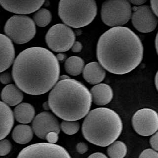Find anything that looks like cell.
<instances>
[{"label": "cell", "mask_w": 158, "mask_h": 158, "mask_svg": "<svg viewBox=\"0 0 158 158\" xmlns=\"http://www.w3.org/2000/svg\"><path fill=\"white\" fill-rule=\"evenodd\" d=\"M97 57L108 72L124 75L140 65L143 57V46L140 38L129 28L113 27L100 37Z\"/></svg>", "instance_id": "2"}, {"label": "cell", "mask_w": 158, "mask_h": 158, "mask_svg": "<svg viewBox=\"0 0 158 158\" xmlns=\"http://www.w3.org/2000/svg\"><path fill=\"white\" fill-rule=\"evenodd\" d=\"M155 85H156V88L158 91V71L156 74L155 76Z\"/></svg>", "instance_id": "36"}, {"label": "cell", "mask_w": 158, "mask_h": 158, "mask_svg": "<svg viewBox=\"0 0 158 158\" xmlns=\"http://www.w3.org/2000/svg\"><path fill=\"white\" fill-rule=\"evenodd\" d=\"M60 127L65 134L72 135L77 133L79 131V123L77 121H63Z\"/></svg>", "instance_id": "24"}, {"label": "cell", "mask_w": 158, "mask_h": 158, "mask_svg": "<svg viewBox=\"0 0 158 158\" xmlns=\"http://www.w3.org/2000/svg\"><path fill=\"white\" fill-rule=\"evenodd\" d=\"M56 57H57L59 62V61H64L66 58V55L63 53H58Z\"/></svg>", "instance_id": "35"}, {"label": "cell", "mask_w": 158, "mask_h": 158, "mask_svg": "<svg viewBox=\"0 0 158 158\" xmlns=\"http://www.w3.org/2000/svg\"><path fill=\"white\" fill-rule=\"evenodd\" d=\"M1 136L3 140L7 136L13 128L15 117L14 113L10 107L1 101Z\"/></svg>", "instance_id": "17"}, {"label": "cell", "mask_w": 158, "mask_h": 158, "mask_svg": "<svg viewBox=\"0 0 158 158\" xmlns=\"http://www.w3.org/2000/svg\"><path fill=\"white\" fill-rule=\"evenodd\" d=\"M88 147L86 144L84 142H80L79 143L77 144L76 146V149L79 154H84L86 153L88 151Z\"/></svg>", "instance_id": "30"}, {"label": "cell", "mask_w": 158, "mask_h": 158, "mask_svg": "<svg viewBox=\"0 0 158 158\" xmlns=\"http://www.w3.org/2000/svg\"><path fill=\"white\" fill-rule=\"evenodd\" d=\"M14 115L15 120L18 122L28 124L34 120L35 110L30 104L23 102L19 104L15 108Z\"/></svg>", "instance_id": "19"}, {"label": "cell", "mask_w": 158, "mask_h": 158, "mask_svg": "<svg viewBox=\"0 0 158 158\" xmlns=\"http://www.w3.org/2000/svg\"><path fill=\"white\" fill-rule=\"evenodd\" d=\"M75 35L72 29L64 24L53 26L46 35V42L51 50L65 52L72 48L75 43Z\"/></svg>", "instance_id": "8"}, {"label": "cell", "mask_w": 158, "mask_h": 158, "mask_svg": "<svg viewBox=\"0 0 158 158\" xmlns=\"http://www.w3.org/2000/svg\"><path fill=\"white\" fill-rule=\"evenodd\" d=\"M1 72L8 69L13 64L15 58V49L11 40L7 36L1 34Z\"/></svg>", "instance_id": "14"}, {"label": "cell", "mask_w": 158, "mask_h": 158, "mask_svg": "<svg viewBox=\"0 0 158 158\" xmlns=\"http://www.w3.org/2000/svg\"><path fill=\"white\" fill-rule=\"evenodd\" d=\"M4 32L15 43L19 44L27 43L36 35V24L29 17L15 15L6 22Z\"/></svg>", "instance_id": "6"}, {"label": "cell", "mask_w": 158, "mask_h": 158, "mask_svg": "<svg viewBox=\"0 0 158 158\" xmlns=\"http://www.w3.org/2000/svg\"><path fill=\"white\" fill-rule=\"evenodd\" d=\"M17 158H71L68 151L61 146L49 143H39L22 149Z\"/></svg>", "instance_id": "9"}, {"label": "cell", "mask_w": 158, "mask_h": 158, "mask_svg": "<svg viewBox=\"0 0 158 158\" xmlns=\"http://www.w3.org/2000/svg\"><path fill=\"white\" fill-rule=\"evenodd\" d=\"M96 2L89 1H64L59 2V16L65 25L81 28L89 25L97 15Z\"/></svg>", "instance_id": "5"}, {"label": "cell", "mask_w": 158, "mask_h": 158, "mask_svg": "<svg viewBox=\"0 0 158 158\" xmlns=\"http://www.w3.org/2000/svg\"><path fill=\"white\" fill-rule=\"evenodd\" d=\"M132 125L139 135H153L158 130V113L151 108L140 109L133 116Z\"/></svg>", "instance_id": "10"}, {"label": "cell", "mask_w": 158, "mask_h": 158, "mask_svg": "<svg viewBox=\"0 0 158 158\" xmlns=\"http://www.w3.org/2000/svg\"><path fill=\"white\" fill-rule=\"evenodd\" d=\"M11 144L7 139L1 140L0 142V155L5 156L8 155L11 150Z\"/></svg>", "instance_id": "25"}, {"label": "cell", "mask_w": 158, "mask_h": 158, "mask_svg": "<svg viewBox=\"0 0 158 158\" xmlns=\"http://www.w3.org/2000/svg\"><path fill=\"white\" fill-rule=\"evenodd\" d=\"M33 137V129L25 124H19L15 127L12 133L13 140L17 143L24 144L30 142Z\"/></svg>", "instance_id": "20"}, {"label": "cell", "mask_w": 158, "mask_h": 158, "mask_svg": "<svg viewBox=\"0 0 158 158\" xmlns=\"http://www.w3.org/2000/svg\"><path fill=\"white\" fill-rule=\"evenodd\" d=\"M0 80L2 84H8L12 81V77L11 74L9 72H1V76H0Z\"/></svg>", "instance_id": "27"}, {"label": "cell", "mask_w": 158, "mask_h": 158, "mask_svg": "<svg viewBox=\"0 0 158 158\" xmlns=\"http://www.w3.org/2000/svg\"><path fill=\"white\" fill-rule=\"evenodd\" d=\"M33 20L37 26L44 27L49 24L52 20V15L50 11L46 8H42L33 15Z\"/></svg>", "instance_id": "23"}, {"label": "cell", "mask_w": 158, "mask_h": 158, "mask_svg": "<svg viewBox=\"0 0 158 158\" xmlns=\"http://www.w3.org/2000/svg\"><path fill=\"white\" fill-rule=\"evenodd\" d=\"M43 108L44 110H48L50 109V107H49V102H46L44 103L43 104Z\"/></svg>", "instance_id": "37"}, {"label": "cell", "mask_w": 158, "mask_h": 158, "mask_svg": "<svg viewBox=\"0 0 158 158\" xmlns=\"http://www.w3.org/2000/svg\"><path fill=\"white\" fill-rule=\"evenodd\" d=\"M155 48H156V50L157 52V53L158 55V33L156 36V39H155Z\"/></svg>", "instance_id": "38"}, {"label": "cell", "mask_w": 158, "mask_h": 158, "mask_svg": "<svg viewBox=\"0 0 158 158\" xmlns=\"http://www.w3.org/2000/svg\"><path fill=\"white\" fill-rule=\"evenodd\" d=\"M103 23L110 27H122L131 18L132 10L129 1H107L103 2L101 11Z\"/></svg>", "instance_id": "7"}, {"label": "cell", "mask_w": 158, "mask_h": 158, "mask_svg": "<svg viewBox=\"0 0 158 158\" xmlns=\"http://www.w3.org/2000/svg\"><path fill=\"white\" fill-rule=\"evenodd\" d=\"M84 60L78 56L70 57L65 61V70L72 76L79 75L84 71Z\"/></svg>", "instance_id": "21"}, {"label": "cell", "mask_w": 158, "mask_h": 158, "mask_svg": "<svg viewBox=\"0 0 158 158\" xmlns=\"http://www.w3.org/2000/svg\"><path fill=\"white\" fill-rule=\"evenodd\" d=\"M59 136L58 133L56 132H50L47 135L46 137V140L49 143H56L58 141Z\"/></svg>", "instance_id": "28"}, {"label": "cell", "mask_w": 158, "mask_h": 158, "mask_svg": "<svg viewBox=\"0 0 158 158\" xmlns=\"http://www.w3.org/2000/svg\"><path fill=\"white\" fill-rule=\"evenodd\" d=\"M2 101L10 106L20 104L23 99V94L17 85L9 84L5 86L1 93Z\"/></svg>", "instance_id": "18"}, {"label": "cell", "mask_w": 158, "mask_h": 158, "mask_svg": "<svg viewBox=\"0 0 158 158\" xmlns=\"http://www.w3.org/2000/svg\"><path fill=\"white\" fill-rule=\"evenodd\" d=\"M32 129L39 138L46 140V137L50 132L59 133V123L52 113L44 111L36 115L32 123Z\"/></svg>", "instance_id": "12"}, {"label": "cell", "mask_w": 158, "mask_h": 158, "mask_svg": "<svg viewBox=\"0 0 158 158\" xmlns=\"http://www.w3.org/2000/svg\"><path fill=\"white\" fill-rule=\"evenodd\" d=\"M92 101L91 93L86 86L71 78L59 81L48 98L50 110L65 121H77L88 115Z\"/></svg>", "instance_id": "3"}, {"label": "cell", "mask_w": 158, "mask_h": 158, "mask_svg": "<svg viewBox=\"0 0 158 158\" xmlns=\"http://www.w3.org/2000/svg\"><path fill=\"white\" fill-rule=\"evenodd\" d=\"M131 22L139 31L143 33H150L156 29L158 19L152 8L148 6H141L133 8Z\"/></svg>", "instance_id": "11"}, {"label": "cell", "mask_w": 158, "mask_h": 158, "mask_svg": "<svg viewBox=\"0 0 158 158\" xmlns=\"http://www.w3.org/2000/svg\"><path fill=\"white\" fill-rule=\"evenodd\" d=\"M12 76L21 91L39 95L48 93L58 83L60 65L50 50L31 47L22 51L15 59Z\"/></svg>", "instance_id": "1"}, {"label": "cell", "mask_w": 158, "mask_h": 158, "mask_svg": "<svg viewBox=\"0 0 158 158\" xmlns=\"http://www.w3.org/2000/svg\"><path fill=\"white\" fill-rule=\"evenodd\" d=\"M151 6L153 13L158 17V1H151Z\"/></svg>", "instance_id": "32"}, {"label": "cell", "mask_w": 158, "mask_h": 158, "mask_svg": "<svg viewBox=\"0 0 158 158\" xmlns=\"http://www.w3.org/2000/svg\"><path fill=\"white\" fill-rule=\"evenodd\" d=\"M146 2V1H145V0H144V1L134 0V1H130V2L132 3L133 4L135 5V6H141V5H143Z\"/></svg>", "instance_id": "34"}, {"label": "cell", "mask_w": 158, "mask_h": 158, "mask_svg": "<svg viewBox=\"0 0 158 158\" xmlns=\"http://www.w3.org/2000/svg\"><path fill=\"white\" fill-rule=\"evenodd\" d=\"M88 158H108L104 154L100 153V152H97L91 155L90 156H88Z\"/></svg>", "instance_id": "33"}, {"label": "cell", "mask_w": 158, "mask_h": 158, "mask_svg": "<svg viewBox=\"0 0 158 158\" xmlns=\"http://www.w3.org/2000/svg\"><path fill=\"white\" fill-rule=\"evenodd\" d=\"M139 158H158V153L153 149H148L143 151Z\"/></svg>", "instance_id": "26"}, {"label": "cell", "mask_w": 158, "mask_h": 158, "mask_svg": "<svg viewBox=\"0 0 158 158\" xmlns=\"http://www.w3.org/2000/svg\"><path fill=\"white\" fill-rule=\"evenodd\" d=\"M150 144L151 147L155 151H158V131L151 137Z\"/></svg>", "instance_id": "29"}, {"label": "cell", "mask_w": 158, "mask_h": 158, "mask_svg": "<svg viewBox=\"0 0 158 158\" xmlns=\"http://www.w3.org/2000/svg\"><path fill=\"white\" fill-rule=\"evenodd\" d=\"M122 121L114 110L101 107L91 110L84 120L83 136L95 145L106 147L115 142L122 131Z\"/></svg>", "instance_id": "4"}, {"label": "cell", "mask_w": 158, "mask_h": 158, "mask_svg": "<svg viewBox=\"0 0 158 158\" xmlns=\"http://www.w3.org/2000/svg\"><path fill=\"white\" fill-rule=\"evenodd\" d=\"M106 77V71L101 65L96 62L88 64L83 71V77L90 84H98Z\"/></svg>", "instance_id": "15"}, {"label": "cell", "mask_w": 158, "mask_h": 158, "mask_svg": "<svg viewBox=\"0 0 158 158\" xmlns=\"http://www.w3.org/2000/svg\"><path fill=\"white\" fill-rule=\"evenodd\" d=\"M44 3V1H0L1 6L5 10L19 15H27L37 11Z\"/></svg>", "instance_id": "13"}, {"label": "cell", "mask_w": 158, "mask_h": 158, "mask_svg": "<svg viewBox=\"0 0 158 158\" xmlns=\"http://www.w3.org/2000/svg\"><path fill=\"white\" fill-rule=\"evenodd\" d=\"M70 78H71L69 77L68 76L65 75H62V76H60V77H59V81L65 80V79H70Z\"/></svg>", "instance_id": "39"}, {"label": "cell", "mask_w": 158, "mask_h": 158, "mask_svg": "<svg viewBox=\"0 0 158 158\" xmlns=\"http://www.w3.org/2000/svg\"><path fill=\"white\" fill-rule=\"evenodd\" d=\"M82 49V44L79 42H75L72 46V50L74 53H79Z\"/></svg>", "instance_id": "31"}, {"label": "cell", "mask_w": 158, "mask_h": 158, "mask_svg": "<svg viewBox=\"0 0 158 158\" xmlns=\"http://www.w3.org/2000/svg\"><path fill=\"white\" fill-rule=\"evenodd\" d=\"M94 103L98 106H105L112 100L113 92L111 86L106 84H99L91 89Z\"/></svg>", "instance_id": "16"}, {"label": "cell", "mask_w": 158, "mask_h": 158, "mask_svg": "<svg viewBox=\"0 0 158 158\" xmlns=\"http://www.w3.org/2000/svg\"><path fill=\"white\" fill-rule=\"evenodd\" d=\"M107 153L110 158H124L127 153V146L123 142L116 141L108 146Z\"/></svg>", "instance_id": "22"}]
</instances>
